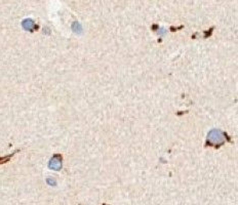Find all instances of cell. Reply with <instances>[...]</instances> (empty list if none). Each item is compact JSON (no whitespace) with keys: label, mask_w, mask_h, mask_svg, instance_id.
Returning a JSON list of instances; mask_svg holds the SVG:
<instances>
[{"label":"cell","mask_w":238,"mask_h":205,"mask_svg":"<svg viewBox=\"0 0 238 205\" xmlns=\"http://www.w3.org/2000/svg\"><path fill=\"white\" fill-rule=\"evenodd\" d=\"M62 167V162H61V159L59 157H53L50 162H49V168L53 169V170H60Z\"/></svg>","instance_id":"6da1fadb"},{"label":"cell","mask_w":238,"mask_h":205,"mask_svg":"<svg viewBox=\"0 0 238 205\" xmlns=\"http://www.w3.org/2000/svg\"><path fill=\"white\" fill-rule=\"evenodd\" d=\"M34 26H35L34 22L30 19H27L23 22V27H24V29H26L27 31H32V30L34 29Z\"/></svg>","instance_id":"7a4b0ae2"},{"label":"cell","mask_w":238,"mask_h":205,"mask_svg":"<svg viewBox=\"0 0 238 205\" xmlns=\"http://www.w3.org/2000/svg\"><path fill=\"white\" fill-rule=\"evenodd\" d=\"M47 183L50 184V185H52V186H55V185H56L55 179H52V178H48V179H47Z\"/></svg>","instance_id":"3957f363"}]
</instances>
